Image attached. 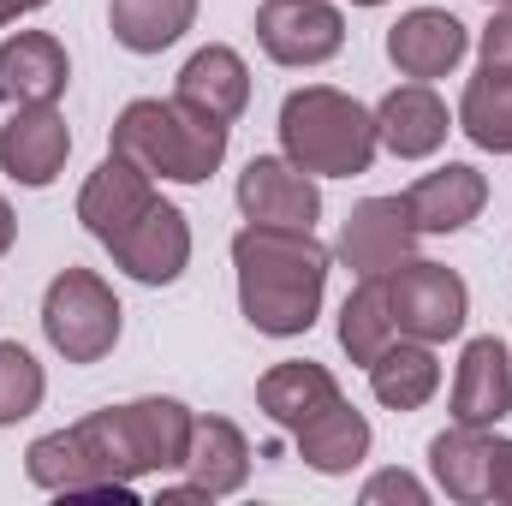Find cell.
<instances>
[{
  "label": "cell",
  "instance_id": "cell-1",
  "mask_svg": "<svg viewBox=\"0 0 512 506\" xmlns=\"http://www.w3.org/2000/svg\"><path fill=\"white\" fill-rule=\"evenodd\" d=\"M334 251L316 239V227H262L245 221L233 233V280H239V316L268 340H298L316 328L328 298Z\"/></svg>",
  "mask_w": 512,
  "mask_h": 506
},
{
  "label": "cell",
  "instance_id": "cell-2",
  "mask_svg": "<svg viewBox=\"0 0 512 506\" xmlns=\"http://www.w3.org/2000/svg\"><path fill=\"white\" fill-rule=\"evenodd\" d=\"M233 126L179 102V96H137L120 108V120L108 131V149L137 161L149 179H173V185H209L227 161Z\"/></svg>",
  "mask_w": 512,
  "mask_h": 506
},
{
  "label": "cell",
  "instance_id": "cell-3",
  "mask_svg": "<svg viewBox=\"0 0 512 506\" xmlns=\"http://www.w3.org/2000/svg\"><path fill=\"white\" fill-rule=\"evenodd\" d=\"M280 155H292L316 179H358L382 155L376 108L334 84H304L280 102Z\"/></svg>",
  "mask_w": 512,
  "mask_h": 506
},
{
  "label": "cell",
  "instance_id": "cell-4",
  "mask_svg": "<svg viewBox=\"0 0 512 506\" xmlns=\"http://www.w3.org/2000/svg\"><path fill=\"white\" fill-rule=\"evenodd\" d=\"M126 310L96 268H60L42 292V340L66 364H102L120 346Z\"/></svg>",
  "mask_w": 512,
  "mask_h": 506
},
{
  "label": "cell",
  "instance_id": "cell-5",
  "mask_svg": "<svg viewBox=\"0 0 512 506\" xmlns=\"http://www.w3.org/2000/svg\"><path fill=\"white\" fill-rule=\"evenodd\" d=\"M387 310H393V328L399 334L429 340V346H447L471 322V286H465L459 268L429 262V256H411V262H399L387 274Z\"/></svg>",
  "mask_w": 512,
  "mask_h": 506
},
{
  "label": "cell",
  "instance_id": "cell-6",
  "mask_svg": "<svg viewBox=\"0 0 512 506\" xmlns=\"http://www.w3.org/2000/svg\"><path fill=\"white\" fill-rule=\"evenodd\" d=\"M256 48L292 72L328 66L346 48V12L334 0H262L256 6Z\"/></svg>",
  "mask_w": 512,
  "mask_h": 506
},
{
  "label": "cell",
  "instance_id": "cell-7",
  "mask_svg": "<svg viewBox=\"0 0 512 506\" xmlns=\"http://www.w3.org/2000/svg\"><path fill=\"white\" fill-rule=\"evenodd\" d=\"M233 203L245 221H262V227H316L322 221V179L304 173L292 155H251L239 185H233Z\"/></svg>",
  "mask_w": 512,
  "mask_h": 506
},
{
  "label": "cell",
  "instance_id": "cell-8",
  "mask_svg": "<svg viewBox=\"0 0 512 506\" xmlns=\"http://www.w3.org/2000/svg\"><path fill=\"white\" fill-rule=\"evenodd\" d=\"M417 227L405 215V197H364L352 203V215L340 221V239H334V256L358 274V280H387L399 262L417 256Z\"/></svg>",
  "mask_w": 512,
  "mask_h": 506
},
{
  "label": "cell",
  "instance_id": "cell-9",
  "mask_svg": "<svg viewBox=\"0 0 512 506\" xmlns=\"http://www.w3.org/2000/svg\"><path fill=\"white\" fill-rule=\"evenodd\" d=\"M72 155V126L60 114V102H36V108H12L0 126V173L24 191H48L66 173Z\"/></svg>",
  "mask_w": 512,
  "mask_h": 506
},
{
  "label": "cell",
  "instance_id": "cell-10",
  "mask_svg": "<svg viewBox=\"0 0 512 506\" xmlns=\"http://www.w3.org/2000/svg\"><path fill=\"white\" fill-rule=\"evenodd\" d=\"M114 268L131 274L137 286H173L191 268V215L179 203H149V215H137L126 233L108 245Z\"/></svg>",
  "mask_w": 512,
  "mask_h": 506
},
{
  "label": "cell",
  "instance_id": "cell-11",
  "mask_svg": "<svg viewBox=\"0 0 512 506\" xmlns=\"http://www.w3.org/2000/svg\"><path fill=\"white\" fill-rule=\"evenodd\" d=\"M471 54V30L447 12V6H411L387 24V60L399 78L435 84L447 72H459Z\"/></svg>",
  "mask_w": 512,
  "mask_h": 506
},
{
  "label": "cell",
  "instance_id": "cell-12",
  "mask_svg": "<svg viewBox=\"0 0 512 506\" xmlns=\"http://www.w3.org/2000/svg\"><path fill=\"white\" fill-rule=\"evenodd\" d=\"M399 197H405V215L423 239H453L489 209V179L471 161H441L435 173L411 179Z\"/></svg>",
  "mask_w": 512,
  "mask_h": 506
},
{
  "label": "cell",
  "instance_id": "cell-13",
  "mask_svg": "<svg viewBox=\"0 0 512 506\" xmlns=\"http://www.w3.org/2000/svg\"><path fill=\"white\" fill-rule=\"evenodd\" d=\"M155 197H161L155 179H149L137 161H126V155L108 149V155L96 161V173L84 179V191H78V221H84V233H90L96 245H114L137 215H149Z\"/></svg>",
  "mask_w": 512,
  "mask_h": 506
},
{
  "label": "cell",
  "instance_id": "cell-14",
  "mask_svg": "<svg viewBox=\"0 0 512 506\" xmlns=\"http://www.w3.org/2000/svg\"><path fill=\"white\" fill-rule=\"evenodd\" d=\"M447 411H453V423H477V429H495L512 417V352L495 334L465 340V352L453 364Z\"/></svg>",
  "mask_w": 512,
  "mask_h": 506
},
{
  "label": "cell",
  "instance_id": "cell-15",
  "mask_svg": "<svg viewBox=\"0 0 512 506\" xmlns=\"http://www.w3.org/2000/svg\"><path fill=\"white\" fill-rule=\"evenodd\" d=\"M120 423L131 435V453H137V471L143 477H179L185 471V453H191V429H197V411L173 393H143L120 405Z\"/></svg>",
  "mask_w": 512,
  "mask_h": 506
},
{
  "label": "cell",
  "instance_id": "cell-16",
  "mask_svg": "<svg viewBox=\"0 0 512 506\" xmlns=\"http://www.w3.org/2000/svg\"><path fill=\"white\" fill-rule=\"evenodd\" d=\"M72 84V54L54 30H12L0 36V102L12 108H36V102H60Z\"/></svg>",
  "mask_w": 512,
  "mask_h": 506
},
{
  "label": "cell",
  "instance_id": "cell-17",
  "mask_svg": "<svg viewBox=\"0 0 512 506\" xmlns=\"http://www.w3.org/2000/svg\"><path fill=\"white\" fill-rule=\"evenodd\" d=\"M447 131H453V114L435 96V84L405 78V84H393L382 102H376V137H382L387 155H399V161L441 155L447 149Z\"/></svg>",
  "mask_w": 512,
  "mask_h": 506
},
{
  "label": "cell",
  "instance_id": "cell-18",
  "mask_svg": "<svg viewBox=\"0 0 512 506\" xmlns=\"http://www.w3.org/2000/svg\"><path fill=\"white\" fill-rule=\"evenodd\" d=\"M292 447H298V459H304L316 477H352V471L370 459L376 429H370V417L340 393L328 411H316L310 423L292 429Z\"/></svg>",
  "mask_w": 512,
  "mask_h": 506
},
{
  "label": "cell",
  "instance_id": "cell-19",
  "mask_svg": "<svg viewBox=\"0 0 512 506\" xmlns=\"http://www.w3.org/2000/svg\"><path fill=\"white\" fill-rule=\"evenodd\" d=\"M489 471H495V429L477 423H447L429 441V477L447 501L483 506L489 501Z\"/></svg>",
  "mask_w": 512,
  "mask_h": 506
},
{
  "label": "cell",
  "instance_id": "cell-20",
  "mask_svg": "<svg viewBox=\"0 0 512 506\" xmlns=\"http://www.w3.org/2000/svg\"><path fill=\"white\" fill-rule=\"evenodd\" d=\"M370 393L382 411H423L435 393H441V358L429 340H411V334H393L382 352L364 364Z\"/></svg>",
  "mask_w": 512,
  "mask_h": 506
},
{
  "label": "cell",
  "instance_id": "cell-21",
  "mask_svg": "<svg viewBox=\"0 0 512 506\" xmlns=\"http://www.w3.org/2000/svg\"><path fill=\"white\" fill-rule=\"evenodd\" d=\"M173 96L233 126V120L251 108V66H245V54H239V48H227V42H209V48H197V54L179 66V84H173Z\"/></svg>",
  "mask_w": 512,
  "mask_h": 506
},
{
  "label": "cell",
  "instance_id": "cell-22",
  "mask_svg": "<svg viewBox=\"0 0 512 506\" xmlns=\"http://www.w3.org/2000/svg\"><path fill=\"white\" fill-rule=\"evenodd\" d=\"M340 399V381L328 364H310V358H286V364H274V370H262L256 376V411L274 423V429H298V423H310L316 411H328Z\"/></svg>",
  "mask_w": 512,
  "mask_h": 506
},
{
  "label": "cell",
  "instance_id": "cell-23",
  "mask_svg": "<svg viewBox=\"0 0 512 506\" xmlns=\"http://www.w3.org/2000/svg\"><path fill=\"white\" fill-rule=\"evenodd\" d=\"M185 477L197 489H209L215 501L239 495L251 483V441L233 417H197L191 429V453H185Z\"/></svg>",
  "mask_w": 512,
  "mask_h": 506
},
{
  "label": "cell",
  "instance_id": "cell-24",
  "mask_svg": "<svg viewBox=\"0 0 512 506\" xmlns=\"http://www.w3.org/2000/svg\"><path fill=\"white\" fill-rule=\"evenodd\" d=\"M24 477L42 495H102V501H114L102 471H96V459H90V447H84V435H78V423L36 435L24 447Z\"/></svg>",
  "mask_w": 512,
  "mask_h": 506
},
{
  "label": "cell",
  "instance_id": "cell-25",
  "mask_svg": "<svg viewBox=\"0 0 512 506\" xmlns=\"http://www.w3.org/2000/svg\"><path fill=\"white\" fill-rule=\"evenodd\" d=\"M197 24V0H108V30L126 54H161Z\"/></svg>",
  "mask_w": 512,
  "mask_h": 506
},
{
  "label": "cell",
  "instance_id": "cell-26",
  "mask_svg": "<svg viewBox=\"0 0 512 506\" xmlns=\"http://www.w3.org/2000/svg\"><path fill=\"white\" fill-rule=\"evenodd\" d=\"M453 131H465L477 149L489 155H512V72L501 66H483L465 96H459V114H453Z\"/></svg>",
  "mask_w": 512,
  "mask_h": 506
},
{
  "label": "cell",
  "instance_id": "cell-27",
  "mask_svg": "<svg viewBox=\"0 0 512 506\" xmlns=\"http://www.w3.org/2000/svg\"><path fill=\"white\" fill-rule=\"evenodd\" d=\"M334 334H340V352H346L358 370L382 352L387 340L399 334V328H393V310H387V280H358V286L346 292Z\"/></svg>",
  "mask_w": 512,
  "mask_h": 506
},
{
  "label": "cell",
  "instance_id": "cell-28",
  "mask_svg": "<svg viewBox=\"0 0 512 506\" xmlns=\"http://www.w3.org/2000/svg\"><path fill=\"white\" fill-rule=\"evenodd\" d=\"M42 399H48V370L36 364V352L18 340H0V429L36 417Z\"/></svg>",
  "mask_w": 512,
  "mask_h": 506
},
{
  "label": "cell",
  "instance_id": "cell-29",
  "mask_svg": "<svg viewBox=\"0 0 512 506\" xmlns=\"http://www.w3.org/2000/svg\"><path fill=\"white\" fill-rule=\"evenodd\" d=\"M358 501L364 506H429V483L393 465V471H376V477L358 489Z\"/></svg>",
  "mask_w": 512,
  "mask_h": 506
},
{
  "label": "cell",
  "instance_id": "cell-30",
  "mask_svg": "<svg viewBox=\"0 0 512 506\" xmlns=\"http://www.w3.org/2000/svg\"><path fill=\"white\" fill-rule=\"evenodd\" d=\"M477 54H483V66L512 72V6H489V24L477 36Z\"/></svg>",
  "mask_w": 512,
  "mask_h": 506
},
{
  "label": "cell",
  "instance_id": "cell-31",
  "mask_svg": "<svg viewBox=\"0 0 512 506\" xmlns=\"http://www.w3.org/2000/svg\"><path fill=\"white\" fill-rule=\"evenodd\" d=\"M489 501L512 506V435H495V471H489Z\"/></svg>",
  "mask_w": 512,
  "mask_h": 506
},
{
  "label": "cell",
  "instance_id": "cell-32",
  "mask_svg": "<svg viewBox=\"0 0 512 506\" xmlns=\"http://www.w3.org/2000/svg\"><path fill=\"white\" fill-rule=\"evenodd\" d=\"M155 501H161V506H209L215 495H209V489H197V483L179 471V483H161V495H155Z\"/></svg>",
  "mask_w": 512,
  "mask_h": 506
},
{
  "label": "cell",
  "instance_id": "cell-33",
  "mask_svg": "<svg viewBox=\"0 0 512 506\" xmlns=\"http://www.w3.org/2000/svg\"><path fill=\"white\" fill-rule=\"evenodd\" d=\"M48 0H0V30L6 24H18V18H30V12H42Z\"/></svg>",
  "mask_w": 512,
  "mask_h": 506
},
{
  "label": "cell",
  "instance_id": "cell-34",
  "mask_svg": "<svg viewBox=\"0 0 512 506\" xmlns=\"http://www.w3.org/2000/svg\"><path fill=\"white\" fill-rule=\"evenodd\" d=\"M18 245V215H12V203H6V191H0V256Z\"/></svg>",
  "mask_w": 512,
  "mask_h": 506
},
{
  "label": "cell",
  "instance_id": "cell-35",
  "mask_svg": "<svg viewBox=\"0 0 512 506\" xmlns=\"http://www.w3.org/2000/svg\"><path fill=\"white\" fill-rule=\"evenodd\" d=\"M352 6H387V0H352Z\"/></svg>",
  "mask_w": 512,
  "mask_h": 506
},
{
  "label": "cell",
  "instance_id": "cell-36",
  "mask_svg": "<svg viewBox=\"0 0 512 506\" xmlns=\"http://www.w3.org/2000/svg\"><path fill=\"white\" fill-rule=\"evenodd\" d=\"M483 6H512V0H483Z\"/></svg>",
  "mask_w": 512,
  "mask_h": 506
}]
</instances>
